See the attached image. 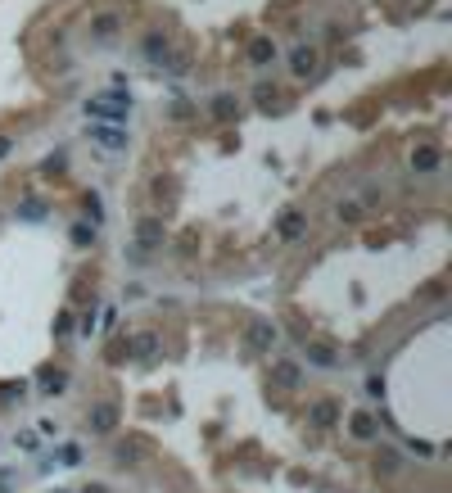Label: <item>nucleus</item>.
<instances>
[{"instance_id": "f257e3e1", "label": "nucleus", "mask_w": 452, "mask_h": 493, "mask_svg": "<svg viewBox=\"0 0 452 493\" xmlns=\"http://www.w3.org/2000/svg\"><path fill=\"white\" fill-rule=\"evenodd\" d=\"M127 113H131V95H122V91H104L86 104V118H95V122H127Z\"/></svg>"}, {"instance_id": "f03ea898", "label": "nucleus", "mask_w": 452, "mask_h": 493, "mask_svg": "<svg viewBox=\"0 0 452 493\" xmlns=\"http://www.w3.org/2000/svg\"><path fill=\"white\" fill-rule=\"evenodd\" d=\"M276 340H281V331H276L272 322H249L245 326V353L249 357H272Z\"/></svg>"}, {"instance_id": "7ed1b4c3", "label": "nucleus", "mask_w": 452, "mask_h": 493, "mask_svg": "<svg viewBox=\"0 0 452 493\" xmlns=\"http://www.w3.org/2000/svg\"><path fill=\"white\" fill-rule=\"evenodd\" d=\"M272 385H281V390H299V385H303V362H299V357H272Z\"/></svg>"}, {"instance_id": "20e7f679", "label": "nucleus", "mask_w": 452, "mask_h": 493, "mask_svg": "<svg viewBox=\"0 0 452 493\" xmlns=\"http://www.w3.org/2000/svg\"><path fill=\"white\" fill-rule=\"evenodd\" d=\"M136 249H145V254H154V249H163V217H140L136 222Z\"/></svg>"}, {"instance_id": "39448f33", "label": "nucleus", "mask_w": 452, "mask_h": 493, "mask_svg": "<svg viewBox=\"0 0 452 493\" xmlns=\"http://www.w3.org/2000/svg\"><path fill=\"white\" fill-rule=\"evenodd\" d=\"M91 141H100L104 150H127V131H122V122H91Z\"/></svg>"}, {"instance_id": "423d86ee", "label": "nucleus", "mask_w": 452, "mask_h": 493, "mask_svg": "<svg viewBox=\"0 0 452 493\" xmlns=\"http://www.w3.org/2000/svg\"><path fill=\"white\" fill-rule=\"evenodd\" d=\"M340 417H344V412H340V403H335V399H316L312 408H307V421H312L316 430H335Z\"/></svg>"}, {"instance_id": "0eeeda50", "label": "nucleus", "mask_w": 452, "mask_h": 493, "mask_svg": "<svg viewBox=\"0 0 452 493\" xmlns=\"http://www.w3.org/2000/svg\"><path fill=\"white\" fill-rule=\"evenodd\" d=\"M86 425H91L95 434H113L118 430V408H113V403H95V408L86 412Z\"/></svg>"}, {"instance_id": "6e6552de", "label": "nucleus", "mask_w": 452, "mask_h": 493, "mask_svg": "<svg viewBox=\"0 0 452 493\" xmlns=\"http://www.w3.org/2000/svg\"><path fill=\"white\" fill-rule=\"evenodd\" d=\"M307 231V213H299V208H285L281 217H276V236L281 240H299Z\"/></svg>"}, {"instance_id": "1a4fd4ad", "label": "nucleus", "mask_w": 452, "mask_h": 493, "mask_svg": "<svg viewBox=\"0 0 452 493\" xmlns=\"http://www.w3.org/2000/svg\"><path fill=\"white\" fill-rule=\"evenodd\" d=\"M118 32H122V14H113V9H104V14L91 18V36L95 41H113Z\"/></svg>"}, {"instance_id": "9d476101", "label": "nucleus", "mask_w": 452, "mask_h": 493, "mask_svg": "<svg viewBox=\"0 0 452 493\" xmlns=\"http://www.w3.org/2000/svg\"><path fill=\"white\" fill-rule=\"evenodd\" d=\"M245 55H249V64H254V69H267V64L276 59V41H272V36H254Z\"/></svg>"}, {"instance_id": "9b49d317", "label": "nucleus", "mask_w": 452, "mask_h": 493, "mask_svg": "<svg viewBox=\"0 0 452 493\" xmlns=\"http://www.w3.org/2000/svg\"><path fill=\"white\" fill-rule=\"evenodd\" d=\"M439 159H444V154H439L435 145H421V150H411V172H416V177H430V172L439 168Z\"/></svg>"}, {"instance_id": "f8f14e48", "label": "nucleus", "mask_w": 452, "mask_h": 493, "mask_svg": "<svg viewBox=\"0 0 452 493\" xmlns=\"http://www.w3.org/2000/svg\"><path fill=\"white\" fill-rule=\"evenodd\" d=\"M303 357L312 366H340V353L330 349V344H321V340H312V344H303Z\"/></svg>"}, {"instance_id": "ddd939ff", "label": "nucleus", "mask_w": 452, "mask_h": 493, "mask_svg": "<svg viewBox=\"0 0 452 493\" xmlns=\"http://www.w3.org/2000/svg\"><path fill=\"white\" fill-rule=\"evenodd\" d=\"M312 69H316V50H312V45H294V50H290V73L307 77Z\"/></svg>"}, {"instance_id": "4468645a", "label": "nucleus", "mask_w": 452, "mask_h": 493, "mask_svg": "<svg viewBox=\"0 0 452 493\" xmlns=\"http://www.w3.org/2000/svg\"><path fill=\"white\" fill-rule=\"evenodd\" d=\"M349 434L353 439H376V417H371V412H353Z\"/></svg>"}, {"instance_id": "2eb2a0df", "label": "nucleus", "mask_w": 452, "mask_h": 493, "mask_svg": "<svg viewBox=\"0 0 452 493\" xmlns=\"http://www.w3.org/2000/svg\"><path fill=\"white\" fill-rule=\"evenodd\" d=\"M131 353H136V362H154V357H159V335H136V340H131Z\"/></svg>"}, {"instance_id": "dca6fc26", "label": "nucleus", "mask_w": 452, "mask_h": 493, "mask_svg": "<svg viewBox=\"0 0 452 493\" xmlns=\"http://www.w3.org/2000/svg\"><path fill=\"white\" fill-rule=\"evenodd\" d=\"M145 452H150V439H122L118 443V462H127V466H131V462H140Z\"/></svg>"}, {"instance_id": "f3484780", "label": "nucleus", "mask_w": 452, "mask_h": 493, "mask_svg": "<svg viewBox=\"0 0 452 493\" xmlns=\"http://www.w3.org/2000/svg\"><path fill=\"white\" fill-rule=\"evenodd\" d=\"M235 113H240V100H235V95H213V118L217 122H231V118H235Z\"/></svg>"}, {"instance_id": "a211bd4d", "label": "nucleus", "mask_w": 452, "mask_h": 493, "mask_svg": "<svg viewBox=\"0 0 452 493\" xmlns=\"http://www.w3.org/2000/svg\"><path fill=\"white\" fill-rule=\"evenodd\" d=\"M276 100H281V91H276V82H258V86H254V104H258V109H272Z\"/></svg>"}, {"instance_id": "6ab92c4d", "label": "nucleus", "mask_w": 452, "mask_h": 493, "mask_svg": "<svg viewBox=\"0 0 452 493\" xmlns=\"http://www.w3.org/2000/svg\"><path fill=\"white\" fill-rule=\"evenodd\" d=\"M41 390L45 394H64V390H68V371H45L41 376Z\"/></svg>"}, {"instance_id": "aec40b11", "label": "nucleus", "mask_w": 452, "mask_h": 493, "mask_svg": "<svg viewBox=\"0 0 452 493\" xmlns=\"http://www.w3.org/2000/svg\"><path fill=\"white\" fill-rule=\"evenodd\" d=\"M145 55L163 64V55H168V36H150V41H145Z\"/></svg>"}, {"instance_id": "412c9836", "label": "nucleus", "mask_w": 452, "mask_h": 493, "mask_svg": "<svg viewBox=\"0 0 452 493\" xmlns=\"http://www.w3.org/2000/svg\"><path fill=\"white\" fill-rule=\"evenodd\" d=\"M95 240V227H73V245H91Z\"/></svg>"}, {"instance_id": "4be33fe9", "label": "nucleus", "mask_w": 452, "mask_h": 493, "mask_svg": "<svg viewBox=\"0 0 452 493\" xmlns=\"http://www.w3.org/2000/svg\"><path fill=\"white\" fill-rule=\"evenodd\" d=\"M73 331V313H59V322H54V335H59V340H64V335H68Z\"/></svg>"}, {"instance_id": "5701e85b", "label": "nucleus", "mask_w": 452, "mask_h": 493, "mask_svg": "<svg viewBox=\"0 0 452 493\" xmlns=\"http://www.w3.org/2000/svg\"><path fill=\"white\" fill-rule=\"evenodd\" d=\"M168 113H172V118H177V122H181V118H190V113H195V109H190V104H186V100H177V104H172V109H168Z\"/></svg>"}, {"instance_id": "b1692460", "label": "nucleus", "mask_w": 452, "mask_h": 493, "mask_svg": "<svg viewBox=\"0 0 452 493\" xmlns=\"http://www.w3.org/2000/svg\"><path fill=\"white\" fill-rule=\"evenodd\" d=\"M340 217H344V222H358L362 208H358V204H340Z\"/></svg>"}, {"instance_id": "393cba45", "label": "nucleus", "mask_w": 452, "mask_h": 493, "mask_svg": "<svg viewBox=\"0 0 452 493\" xmlns=\"http://www.w3.org/2000/svg\"><path fill=\"white\" fill-rule=\"evenodd\" d=\"M9 150H14V141H9V136H0V159H5Z\"/></svg>"}, {"instance_id": "a878e982", "label": "nucleus", "mask_w": 452, "mask_h": 493, "mask_svg": "<svg viewBox=\"0 0 452 493\" xmlns=\"http://www.w3.org/2000/svg\"><path fill=\"white\" fill-rule=\"evenodd\" d=\"M82 493H109V489H104V485H86Z\"/></svg>"}, {"instance_id": "bb28decb", "label": "nucleus", "mask_w": 452, "mask_h": 493, "mask_svg": "<svg viewBox=\"0 0 452 493\" xmlns=\"http://www.w3.org/2000/svg\"><path fill=\"white\" fill-rule=\"evenodd\" d=\"M54 493H68V489H54Z\"/></svg>"}]
</instances>
